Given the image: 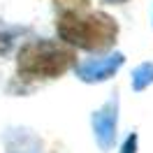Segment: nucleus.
Masks as SVG:
<instances>
[{
    "label": "nucleus",
    "instance_id": "f257e3e1",
    "mask_svg": "<svg viewBox=\"0 0 153 153\" xmlns=\"http://www.w3.org/2000/svg\"><path fill=\"white\" fill-rule=\"evenodd\" d=\"M58 37L72 44L74 49L86 51H105L116 44L118 23L105 12H91L84 14V10L60 12L56 21Z\"/></svg>",
    "mask_w": 153,
    "mask_h": 153
},
{
    "label": "nucleus",
    "instance_id": "f03ea898",
    "mask_svg": "<svg viewBox=\"0 0 153 153\" xmlns=\"http://www.w3.org/2000/svg\"><path fill=\"white\" fill-rule=\"evenodd\" d=\"M76 65V51L67 42L33 39L16 53V70L23 79H58Z\"/></svg>",
    "mask_w": 153,
    "mask_h": 153
},
{
    "label": "nucleus",
    "instance_id": "7ed1b4c3",
    "mask_svg": "<svg viewBox=\"0 0 153 153\" xmlns=\"http://www.w3.org/2000/svg\"><path fill=\"white\" fill-rule=\"evenodd\" d=\"M125 63L123 53H111L105 58H88L84 63L76 65V76L86 84H97V81H107L109 76L118 72V67Z\"/></svg>",
    "mask_w": 153,
    "mask_h": 153
},
{
    "label": "nucleus",
    "instance_id": "20e7f679",
    "mask_svg": "<svg viewBox=\"0 0 153 153\" xmlns=\"http://www.w3.org/2000/svg\"><path fill=\"white\" fill-rule=\"evenodd\" d=\"M116 111H118V102L114 97L93 114V132L102 151H109L116 142V118H118Z\"/></svg>",
    "mask_w": 153,
    "mask_h": 153
},
{
    "label": "nucleus",
    "instance_id": "39448f33",
    "mask_svg": "<svg viewBox=\"0 0 153 153\" xmlns=\"http://www.w3.org/2000/svg\"><path fill=\"white\" fill-rule=\"evenodd\" d=\"M7 153H42V142L35 132L26 128H12L2 137Z\"/></svg>",
    "mask_w": 153,
    "mask_h": 153
},
{
    "label": "nucleus",
    "instance_id": "423d86ee",
    "mask_svg": "<svg viewBox=\"0 0 153 153\" xmlns=\"http://www.w3.org/2000/svg\"><path fill=\"white\" fill-rule=\"evenodd\" d=\"M149 84H153V63H142L132 72V91H144Z\"/></svg>",
    "mask_w": 153,
    "mask_h": 153
},
{
    "label": "nucleus",
    "instance_id": "0eeeda50",
    "mask_svg": "<svg viewBox=\"0 0 153 153\" xmlns=\"http://www.w3.org/2000/svg\"><path fill=\"white\" fill-rule=\"evenodd\" d=\"M60 12H70V10H86L91 5V0H53Z\"/></svg>",
    "mask_w": 153,
    "mask_h": 153
},
{
    "label": "nucleus",
    "instance_id": "6e6552de",
    "mask_svg": "<svg viewBox=\"0 0 153 153\" xmlns=\"http://www.w3.org/2000/svg\"><path fill=\"white\" fill-rule=\"evenodd\" d=\"M121 153H137V134H134V132L123 142V146H121Z\"/></svg>",
    "mask_w": 153,
    "mask_h": 153
},
{
    "label": "nucleus",
    "instance_id": "1a4fd4ad",
    "mask_svg": "<svg viewBox=\"0 0 153 153\" xmlns=\"http://www.w3.org/2000/svg\"><path fill=\"white\" fill-rule=\"evenodd\" d=\"M10 49H12V35L0 33V53H7Z\"/></svg>",
    "mask_w": 153,
    "mask_h": 153
},
{
    "label": "nucleus",
    "instance_id": "9d476101",
    "mask_svg": "<svg viewBox=\"0 0 153 153\" xmlns=\"http://www.w3.org/2000/svg\"><path fill=\"white\" fill-rule=\"evenodd\" d=\"M105 5H123V2H128V0H102Z\"/></svg>",
    "mask_w": 153,
    "mask_h": 153
}]
</instances>
